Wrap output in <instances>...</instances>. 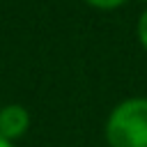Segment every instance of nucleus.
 Instances as JSON below:
<instances>
[{"instance_id": "f257e3e1", "label": "nucleus", "mask_w": 147, "mask_h": 147, "mask_svg": "<svg viewBox=\"0 0 147 147\" xmlns=\"http://www.w3.org/2000/svg\"><path fill=\"white\" fill-rule=\"evenodd\" d=\"M108 147H147V96L119 101L103 126Z\"/></svg>"}, {"instance_id": "f03ea898", "label": "nucleus", "mask_w": 147, "mask_h": 147, "mask_svg": "<svg viewBox=\"0 0 147 147\" xmlns=\"http://www.w3.org/2000/svg\"><path fill=\"white\" fill-rule=\"evenodd\" d=\"M30 129V113L21 103L0 106V136L7 140H18Z\"/></svg>"}, {"instance_id": "7ed1b4c3", "label": "nucleus", "mask_w": 147, "mask_h": 147, "mask_svg": "<svg viewBox=\"0 0 147 147\" xmlns=\"http://www.w3.org/2000/svg\"><path fill=\"white\" fill-rule=\"evenodd\" d=\"M136 34H138V41H140V46H142V48L147 51V9H142V14L138 16Z\"/></svg>"}, {"instance_id": "20e7f679", "label": "nucleus", "mask_w": 147, "mask_h": 147, "mask_svg": "<svg viewBox=\"0 0 147 147\" xmlns=\"http://www.w3.org/2000/svg\"><path fill=\"white\" fill-rule=\"evenodd\" d=\"M90 7L94 9H101V11H113V9H119L126 0H85Z\"/></svg>"}, {"instance_id": "39448f33", "label": "nucleus", "mask_w": 147, "mask_h": 147, "mask_svg": "<svg viewBox=\"0 0 147 147\" xmlns=\"http://www.w3.org/2000/svg\"><path fill=\"white\" fill-rule=\"evenodd\" d=\"M0 147H16V145H14L11 140H7V138H2V136H0Z\"/></svg>"}, {"instance_id": "423d86ee", "label": "nucleus", "mask_w": 147, "mask_h": 147, "mask_svg": "<svg viewBox=\"0 0 147 147\" xmlns=\"http://www.w3.org/2000/svg\"><path fill=\"white\" fill-rule=\"evenodd\" d=\"M142 2H147V0H142Z\"/></svg>"}]
</instances>
